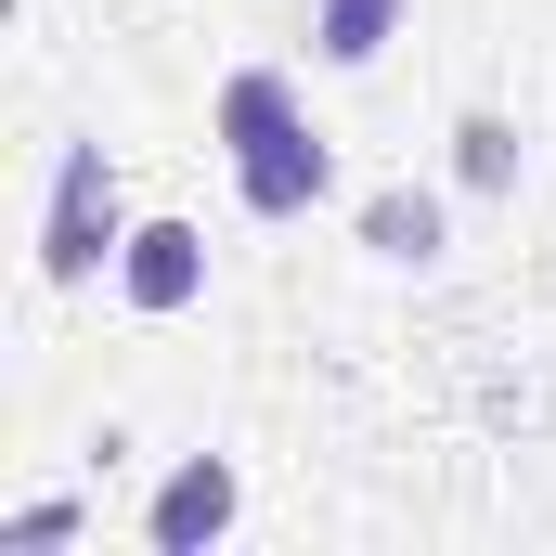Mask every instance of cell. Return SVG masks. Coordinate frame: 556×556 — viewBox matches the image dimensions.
I'll list each match as a JSON object with an SVG mask.
<instances>
[{
  "mask_svg": "<svg viewBox=\"0 0 556 556\" xmlns=\"http://www.w3.org/2000/svg\"><path fill=\"white\" fill-rule=\"evenodd\" d=\"M117 247H130V233H117V168H104V142H65V155H52V207H39V273L91 285Z\"/></svg>",
  "mask_w": 556,
  "mask_h": 556,
  "instance_id": "6da1fadb",
  "label": "cell"
},
{
  "mask_svg": "<svg viewBox=\"0 0 556 556\" xmlns=\"http://www.w3.org/2000/svg\"><path fill=\"white\" fill-rule=\"evenodd\" d=\"M233 194H247V220H311V207L337 194V155L285 117V130H260L247 155H233Z\"/></svg>",
  "mask_w": 556,
  "mask_h": 556,
  "instance_id": "7a4b0ae2",
  "label": "cell"
},
{
  "mask_svg": "<svg viewBox=\"0 0 556 556\" xmlns=\"http://www.w3.org/2000/svg\"><path fill=\"white\" fill-rule=\"evenodd\" d=\"M233 505H247V492H233V466H220V453H194V466H168V492L142 505V531H155V556H207L220 531H233Z\"/></svg>",
  "mask_w": 556,
  "mask_h": 556,
  "instance_id": "3957f363",
  "label": "cell"
},
{
  "mask_svg": "<svg viewBox=\"0 0 556 556\" xmlns=\"http://www.w3.org/2000/svg\"><path fill=\"white\" fill-rule=\"evenodd\" d=\"M117 285H130V311H194V285H207V233H194V220H142L130 247H117Z\"/></svg>",
  "mask_w": 556,
  "mask_h": 556,
  "instance_id": "277c9868",
  "label": "cell"
},
{
  "mask_svg": "<svg viewBox=\"0 0 556 556\" xmlns=\"http://www.w3.org/2000/svg\"><path fill=\"white\" fill-rule=\"evenodd\" d=\"M363 247L376 260H440V194H415V181L363 194Z\"/></svg>",
  "mask_w": 556,
  "mask_h": 556,
  "instance_id": "5b68a950",
  "label": "cell"
},
{
  "mask_svg": "<svg viewBox=\"0 0 556 556\" xmlns=\"http://www.w3.org/2000/svg\"><path fill=\"white\" fill-rule=\"evenodd\" d=\"M285 117H298V91H285L273 65H247V78H220V104H207V130L233 142V155H247L260 130H285Z\"/></svg>",
  "mask_w": 556,
  "mask_h": 556,
  "instance_id": "8992f818",
  "label": "cell"
},
{
  "mask_svg": "<svg viewBox=\"0 0 556 556\" xmlns=\"http://www.w3.org/2000/svg\"><path fill=\"white\" fill-rule=\"evenodd\" d=\"M389 26H402V0H324V13H311L324 65H376V52H389Z\"/></svg>",
  "mask_w": 556,
  "mask_h": 556,
  "instance_id": "52a82bcc",
  "label": "cell"
},
{
  "mask_svg": "<svg viewBox=\"0 0 556 556\" xmlns=\"http://www.w3.org/2000/svg\"><path fill=\"white\" fill-rule=\"evenodd\" d=\"M453 181H466V194H505V181H518V130H505V117H466V130H453Z\"/></svg>",
  "mask_w": 556,
  "mask_h": 556,
  "instance_id": "ba28073f",
  "label": "cell"
},
{
  "mask_svg": "<svg viewBox=\"0 0 556 556\" xmlns=\"http://www.w3.org/2000/svg\"><path fill=\"white\" fill-rule=\"evenodd\" d=\"M0 544H78V505H26V518H13Z\"/></svg>",
  "mask_w": 556,
  "mask_h": 556,
  "instance_id": "9c48e42d",
  "label": "cell"
}]
</instances>
